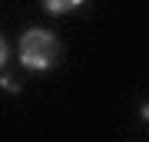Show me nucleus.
I'll return each instance as SVG.
<instances>
[{"label": "nucleus", "instance_id": "nucleus-1", "mask_svg": "<svg viewBox=\"0 0 149 142\" xmlns=\"http://www.w3.org/2000/svg\"><path fill=\"white\" fill-rule=\"evenodd\" d=\"M63 46H60L56 33L43 30V26H30L20 33V63L33 69V73H47L50 66L60 63Z\"/></svg>", "mask_w": 149, "mask_h": 142}, {"label": "nucleus", "instance_id": "nucleus-2", "mask_svg": "<svg viewBox=\"0 0 149 142\" xmlns=\"http://www.w3.org/2000/svg\"><path fill=\"white\" fill-rule=\"evenodd\" d=\"M0 86H3L7 93H17V89H20V79L10 76V73H3V76H0Z\"/></svg>", "mask_w": 149, "mask_h": 142}, {"label": "nucleus", "instance_id": "nucleus-3", "mask_svg": "<svg viewBox=\"0 0 149 142\" xmlns=\"http://www.w3.org/2000/svg\"><path fill=\"white\" fill-rule=\"evenodd\" d=\"M7 60H10V46H7V40L0 37V66H3Z\"/></svg>", "mask_w": 149, "mask_h": 142}, {"label": "nucleus", "instance_id": "nucleus-4", "mask_svg": "<svg viewBox=\"0 0 149 142\" xmlns=\"http://www.w3.org/2000/svg\"><path fill=\"white\" fill-rule=\"evenodd\" d=\"M139 116H143V122H149V99H146L143 106H139Z\"/></svg>", "mask_w": 149, "mask_h": 142}, {"label": "nucleus", "instance_id": "nucleus-5", "mask_svg": "<svg viewBox=\"0 0 149 142\" xmlns=\"http://www.w3.org/2000/svg\"><path fill=\"white\" fill-rule=\"evenodd\" d=\"M66 3H70V7H73V10H76V7H80V3H83V0H66Z\"/></svg>", "mask_w": 149, "mask_h": 142}]
</instances>
